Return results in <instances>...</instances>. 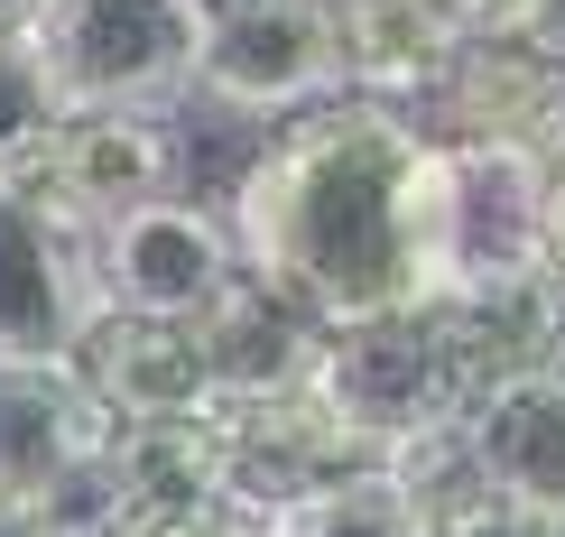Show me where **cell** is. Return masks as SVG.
Wrapping results in <instances>:
<instances>
[{
  "mask_svg": "<svg viewBox=\"0 0 565 537\" xmlns=\"http://www.w3.org/2000/svg\"><path fill=\"white\" fill-rule=\"evenodd\" d=\"M547 46H556V65H565V0H556V19H547Z\"/></svg>",
  "mask_w": 565,
  "mask_h": 537,
  "instance_id": "obj_25",
  "label": "cell"
},
{
  "mask_svg": "<svg viewBox=\"0 0 565 537\" xmlns=\"http://www.w3.org/2000/svg\"><path fill=\"white\" fill-rule=\"evenodd\" d=\"M278 537H427V519L381 463H362V473L306 492L297 509H278Z\"/></svg>",
  "mask_w": 565,
  "mask_h": 537,
  "instance_id": "obj_17",
  "label": "cell"
},
{
  "mask_svg": "<svg viewBox=\"0 0 565 537\" xmlns=\"http://www.w3.org/2000/svg\"><path fill=\"white\" fill-rule=\"evenodd\" d=\"M547 278L565 288V158L547 168Z\"/></svg>",
  "mask_w": 565,
  "mask_h": 537,
  "instance_id": "obj_22",
  "label": "cell"
},
{
  "mask_svg": "<svg viewBox=\"0 0 565 537\" xmlns=\"http://www.w3.org/2000/svg\"><path fill=\"white\" fill-rule=\"evenodd\" d=\"M121 537H278V519H269V509H250V501H232V492H214V501H195L168 528H121Z\"/></svg>",
  "mask_w": 565,
  "mask_h": 537,
  "instance_id": "obj_21",
  "label": "cell"
},
{
  "mask_svg": "<svg viewBox=\"0 0 565 537\" xmlns=\"http://www.w3.org/2000/svg\"><path fill=\"white\" fill-rule=\"evenodd\" d=\"M232 10H269V0H195V19H232Z\"/></svg>",
  "mask_w": 565,
  "mask_h": 537,
  "instance_id": "obj_24",
  "label": "cell"
},
{
  "mask_svg": "<svg viewBox=\"0 0 565 537\" xmlns=\"http://www.w3.org/2000/svg\"><path fill=\"white\" fill-rule=\"evenodd\" d=\"M195 343H204V370H214L223 399H278L316 362V324L288 297H269L260 278H232L214 307L195 315Z\"/></svg>",
  "mask_w": 565,
  "mask_h": 537,
  "instance_id": "obj_15",
  "label": "cell"
},
{
  "mask_svg": "<svg viewBox=\"0 0 565 537\" xmlns=\"http://www.w3.org/2000/svg\"><path fill=\"white\" fill-rule=\"evenodd\" d=\"M93 537H121V528H93Z\"/></svg>",
  "mask_w": 565,
  "mask_h": 537,
  "instance_id": "obj_27",
  "label": "cell"
},
{
  "mask_svg": "<svg viewBox=\"0 0 565 537\" xmlns=\"http://www.w3.org/2000/svg\"><path fill=\"white\" fill-rule=\"evenodd\" d=\"M436 297L547 278V158L436 130Z\"/></svg>",
  "mask_w": 565,
  "mask_h": 537,
  "instance_id": "obj_4",
  "label": "cell"
},
{
  "mask_svg": "<svg viewBox=\"0 0 565 537\" xmlns=\"http://www.w3.org/2000/svg\"><path fill=\"white\" fill-rule=\"evenodd\" d=\"M417 111H427V130H445V139L529 149V158H547V168L565 158V65H556L547 37H463Z\"/></svg>",
  "mask_w": 565,
  "mask_h": 537,
  "instance_id": "obj_7",
  "label": "cell"
},
{
  "mask_svg": "<svg viewBox=\"0 0 565 537\" xmlns=\"http://www.w3.org/2000/svg\"><path fill=\"white\" fill-rule=\"evenodd\" d=\"M436 130L371 93H324L232 176L242 278L288 297L306 324H352L436 297Z\"/></svg>",
  "mask_w": 565,
  "mask_h": 537,
  "instance_id": "obj_1",
  "label": "cell"
},
{
  "mask_svg": "<svg viewBox=\"0 0 565 537\" xmlns=\"http://www.w3.org/2000/svg\"><path fill=\"white\" fill-rule=\"evenodd\" d=\"M185 93H204L214 111H242V121H288V111H316L324 93H343V75H334V46H324L316 10L269 0V10L204 19Z\"/></svg>",
  "mask_w": 565,
  "mask_h": 537,
  "instance_id": "obj_8",
  "label": "cell"
},
{
  "mask_svg": "<svg viewBox=\"0 0 565 537\" xmlns=\"http://www.w3.org/2000/svg\"><path fill=\"white\" fill-rule=\"evenodd\" d=\"M56 121H65V103H56V84H46L38 46L29 37H0V158H19L29 139H46Z\"/></svg>",
  "mask_w": 565,
  "mask_h": 537,
  "instance_id": "obj_18",
  "label": "cell"
},
{
  "mask_svg": "<svg viewBox=\"0 0 565 537\" xmlns=\"http://www.w3.org/2000/svg\"><path fill=\"white\" fill-rule=\"evenodd\" d=\"M463 454L501 501L565 519V362L547 370H510L463 408Z\"/></svg>",
  "mask_w": 565,
  "mask_h": 537,
  "instance_id": "obj_13",
  "label": "cell"
},
{
  "mask_svg": "<svg viewBox=\"0 0 565 537\" xmlns=\"http://www.w3.org/2000/svg\"><path fill=\"white\" fill-rule=\"evenodd\" d=\"M75 370L93 380V399L111 408V427H177V417H214L223 408L195 324H168V315L93 307L84 343H75Z\"/></svg>",
  "mask_w": 565,
  "mask_h": 537,
  "instance_id": "obj_10",
  "label": "cell"
},
{
  "mask_svg": "<svg viewBox=\"0 0 565 537\" xmlns=\"http://www.w3.org/2000/svg\"><path fill=\"white\" fill-rule=\"evenodd\" d=\"M242 278V250H232V223L195 195H149L130 214L93 223V297L121 315H168L195 324L214 297Z\"/></svg>",
  "mask_w": 565,
  "mask_h": 537,
  "instance_id": "obj_6",
  "label": "cell"
},
{
  "mask_svg": "<svg viewBox=\"0 0 565 537\" xmlns=\"http://www.w3.org/2000/svg\"><path fill=\"white\" fill-rule=\"evenodd\" d=\"M111 492L121 519L111 528H168L195 501L223 492V445L214 417H177V427H111Z\"/></svg>",
  "mask_w": 565,
  "mask_h": 537,
  "instance_id": "obj_16",
  "label": "cell"
},
{
  "mask_svg": "<svg viewBox=\"0 0 565 537\" xmlns=\"http://www.w3.org/2000/svg\"><path fill=\"white\" fill-rule=\"evenodd\" d=\"M547 537H565V519H547Z\"/></svg>",
  "mask_w": 565,
  "mask_h": 537,
  "instance_id": "obj_26",
  "label": "cell"
},
{
  "mask_svg": "<svg viewBox=\"0 0 565 537\" xmlns=\"http://www.w3.org/2000/svg\"><path fill=\"white\" fill-rule=\"evenodd\" d=\"M455 37H547L556 0H436Z\"/></svg>",
  "mask_w": 565,
  "mask_h": 537,
  "instance_id": "obj_20",
  "label": "cell"
},
{
  "mask_svg": "<svg viewBox=\"0 0 565 537\" xmlns=\"http://www.w3.org/2000/svg\"><path fill=\"white\" fill-rule=\"evenodd\" d=\"M111 445V408L93 399L75 353H0V501L29 509L56 473Z\"/></svg>",
  "mask_w": 565,
  "mask_h": 537,
  "instance_id": "obj_11",
  "label": "cell"
},
{
  "mask_svg": "<svg viewBox=\"0 0 565 537\" xmlns=\"http://www.w3.org/2000/svg\"><path fill=\"white\" fill-rule=\"evenodd\" d=\"M38 10H46V0H0V37H29Z\"/></svg>",
  "mask_w": 565,
  "mask_h": 537,
  "instance_id": "obj_23",
  "label": "cell"
},
{
  "mask_svg": "<svg viewBox=\"0 0 565 537\" xmlns=\"http://www.w3.org/2000/svg\"><path fill=\"white\" fill-rule=\"evenodd\" d=\"M306 10H316L324 46H334L343 93H371V103H398V111L427 103L445 56L463 46L436 0H306Z\"/></svg>",
  "mask_w": 565,
  "mask_h": 537,
  "instance_id": "obj_14",
  "label": "cell"
},
{
  "mask_svg": "<svg viewBox=\"0 0 565 537\" xmlns=\"http://www.w3.org/2000/svg\"><path fill=\"white\" fill-rule=\"evenodd\" d=\"M177 168H185V149L158 111H65L46 139L0 158V195L93 232L149 195H177Z\"/></svg>",
  "mask_w": 565,
  "mask_h": 537,
  "instance_id": "obj_5",
  "label": "cell"
},
{
  "mask_svg": "<svg viewBox=\"0 0 565 537\" xmlns=\"http://www.w3.org/2000/svg\"><path fill=\"white\" fill-rule=\"evenodd\" d=\"M427 537H547V519L520 501H501V492H463L455 509H436Z\"/></svg>",
  "mask_w": 565,
  "mask_h": 537,
  "instance_id": "obj_19",
  "label": "cell"
},
{
  "mask_svg": "<svg viewBox=\"0 0 565 537\" xmlns=\"http://www.w3.org/2000/svg\"><path fill=\"white\" fill-rule=\"evenodd\" d=\"M29 46L65 111H158L195 75V0H46Z\"/></svg>",
  "mask_w": 565,
  "mask_h": 537,
  "instance_id": "obj_3",
  "label": "cell"
},
{
  "mask_svg": "<svg viewBox=\"0 0 565 537\" xmlns=\"http://www.w3.org/2000/svg\"><path fill=\"white\" fill-rule=\"evenodd\" d=\"M214 445H223V492L250 501V509H297L306 492H324V482L362 473V445L334 427V417L316 408V389H278V399H223L214 408Z\"/></svg>",
  "mask_w": 565,
  "mask_h": 537,
  "instance_id": "obj_9",
  "label": "cell"
},
{
  "mask_svg": "<svg viewBox=\"0 0 565 537\" xmlns=\"http://www.w3.org/2000/svg\"><path fill=\"white\" fill-rule=\"evenodd\" d=\"M93 307V232L0 195V353H75Z\"/></svg>",
  "mask_w": 565,
  "mask_h": 537,
  "instance_id": "obj_12",
  "label": "cell"
},
{
  "mask_svg": "<svg viewBox=\"0 0 565 537\" xmlns=\"http://www.w3.org/2000/svg\"><path fill=\"white\" fill-rule=\"evenodd\" d=\"M306 389L371 463H390L398 445H417L436 427H463V408L482 399L473 362L455 343V315L436 297L390 307V315H352V324H316Z\"/></svg>",
  "mask_w": 565,
  "mask_h": 537,
  "instance_id": "obj_2",
  "label": "cell"
}]
</instances>
